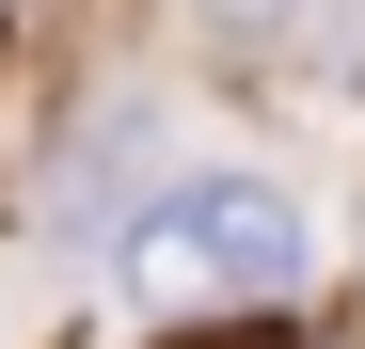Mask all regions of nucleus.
I'll use <instances>...</instances> for the list:
<instances>
[{
  "instance_id": "3",
  "label": "nucleus",
  "mask_w": 365,
  "mask_h": 349,
  "mask_svg": "<svg viewBox=\"0 0 365 349\" xmlns=\"http://www.w3.org/2000/svg\"><path fill=\"white\" fill-rule=\"evenodd\" d=\"M159 349H286V318H255V302H238V318H191V333H159Z\"/></svg>"
},
{
  "instance_id": "1",
  "label": "nucleus",
  "mask_w": 365,
  "mask_h": 349,
  "mask_svg": "<svg viewBox=\"0 0 365 349\" xmlns=\"http://www.w3.org/2000/svg\"><path fill=\"white\" fill-rule=\"evenodd\" d=\"M111 270H128L143 302H286V286L318 270V239H302V207L270 174H191V191H159L128 239H111Z\"/></svg>"
},
{
  "instance_id": "2",
  "label": "nucleus",
  "mask_w": 365,
  "mask_h": 349,
  "mask_svg": "<svg viewBox=\"0 0 365 349\" xmlns=\"http://www.w3.org/2000/svg\"><path fill=\"white\" fill-rule=\"evenodd\" d=\"M191 16H207L222 48H286V32H302V0H191Z\"/></svg>"
}]
</instances>
